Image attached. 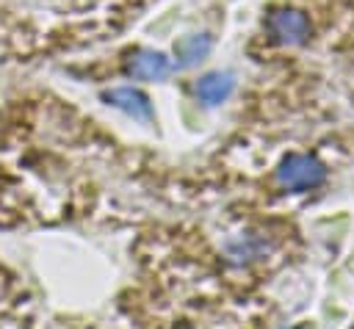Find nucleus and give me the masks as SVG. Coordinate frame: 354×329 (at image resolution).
Masks as SVG:
<instances>
[{
	"instance_id": "nucleus-1",
	"label": "nucleus",
	"mask_w": 354,
	"mask_h": 329,
	"mask_svg": "<svg viewBox=\"0 0 354 329\" xmlns=\"http://www.w3.org/2000/svg\"><path fill=\"white\" fill-rule=\"evenodd\" d=\"M326 177V169L318 158L313 155H290L282 160V166L277 169V182L288 191H307L321 185Z\"/></svg>"
},
{
	"instance_id": "nucleus-2",
	"label": "nucleus",
	"mask_w": 354,
	"mask_h": 329,
	"mask_svg": "<svg viewBox=\"0 0 354 329\" xmlns=\"http://www.w3.org/2000/svg\"><path fill=\"white\" fill-rule=\"evenodd\" d=\"M268 33L279 41V44H301L310 36V22L301 11L293 8H279L268 17Z\"/></svg>"
},
{
	"instance_id": "nucleus-3",
	"label": "nucleus",
	"mask_w": 354,
	"mask_h": 329,
	"mask_svg": "<svg viewBox=\"0 0 354 329\" xmlns=\"http://www.w3.org/2000/svg\"><path fill=\"white\" fill-rule=\"evenodd\" d=\"M127 72L138 80H163L171 72V64L163 53L155 50H141L127 61Z\"/></svg>"
},
{
	"instance_id": "nucleus-4",
	"label": "nucleus",
	"mask_w": 354,
	"mask_h": 329,
	"mask_svg": "<svg viewBox=\"0 0 354 329\" xmlns=\"http://www.w3.org/2000/svg\"><path fill=\"white\" fill-rule=\"evenodd\" d=\"M105 100L116 108H122L124 113H130L133 119H141V122H149L152 119V105L147 100V94H141L138 88H130V86H122V88H113L105 94Z\"/></svg>"
},
{
	"instance_id": "nucleus-5",
	"label": "nucleus",
	"mask_w": 354,
	"mask_h": 329,
	"mask_svg": "<svg viewBox=\"0 0 354 329\" xmlns=\"http://www.w3.org/2000/svg\"><path fill=\"white\" fill-rule=\"evenodd\" d=\"M232 88H235V80H232V75H221V72H210V75H205L199 83H196V97L205 102V105H218V102H224L230 94H232Z\"/></svg>"
},
{
	"instance_id": "nucleus-6",
	"label": "nucleus",
	"mask_w": 354,
	"mask_h": 329,
	"mask_svg": "<svg viewBox=\"0 0 354 329\" xmlns=\"http://www.w3.org/2000/svg\"><path fill=\"white\" fill-rule=\"evenodd\" d=\"M210 47H213V41H210V36H185L183 41H177L174 44V53H177V58L185 64V66H191V64H196V61H202L207 53H210Z\"/></svg>"
}]
</instances>
